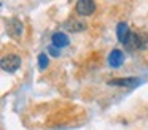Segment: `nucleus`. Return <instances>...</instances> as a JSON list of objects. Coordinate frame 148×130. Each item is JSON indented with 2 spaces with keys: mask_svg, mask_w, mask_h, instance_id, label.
I'll list each match as a JSON object with an SVG mask.
<instances>
[{
  "mask_svg": "<svg viewBox=\"0 0 148 130\" xmlns=\"http://www.w3.org/2000/svg\"><path fill=\"white\" fill-rule=\"evenodd\" d=\"M0 65H2V70H3V71L14 73V71H16V70L21 67V59H19V56L8 54V56H5L3 59H2Z\"/></svg>",
  "mask_w": 148,
  "mask_h": 130,
  "instance_id": "nucleus-1",
  "label": "nucleus"
},
{
  "mask_svg": "<svg viewBox=\"0 0 148 130\" xmlns=\"http://www.w3.org/2000/svg\"><path fill=\"white\" fill-rule=\"evenodd\" d=\"M75 10L81 16H91L96 11V3L92 0H78L77 5H75Z\"/></svg>",
  "mask_w": 148,
  "mask_h": 130,
  "instance_id": "nucleus-2",
  "label": "nucleus"
},
{
  "mask_svg": "<svg viewBox=\"0 0 148 130\" xmlns=\"http://www.w3.org/2000/svg\"><path fill=\"white\" fill-rule=\"evenodd\" d=\"M147 38V37H145ZM145 38H142L138 33H131L127 38V41L124 43L126 48H129V49L135 51V49H142V48H145Z\"/></svg>",
  "mask_w": 148,
  "mask_h": 130,
  "instance_id": "nucleus-3",
  "label": "nucleus"
},
{
  "mask_svg": "<svg viewBox=\"0 0 148 130\" xmlns=\"http://www.w3.org/2000/svg\"><path fill=\"white\" fill-rule=\"evenodd\" d=\"M108 65L113 67V68H118L123 62H124V54H123L121 49H113L112 52L108 54Z\"/></svg>",
  "mask_w": 148,
  "mask_h": 130,
  "instance_id": "nucleus-4",
  "label": "nucleus"
},
{
  "mask_svg": "<svg viewBox=\"0 0 148 130\" xmlns=\"http://www.w3.org/2000/svg\"><path fill=\"white\" fill-rule=\"evenodd\" d=\"M7 30L13 38H19L21 33H23V22L18 21V19H10L7 25Z\"/></svg>",
  "mask_w": 148,
  "mask_h": 130,
  "instance_id": "nucleus-5",
  "label": "nucleus"
},
{
  "mask_svg": "<svg viewBox=\"0 0 148 130\" xmlns=\"http://www.w3.org/2000/svg\"><path fill=\"white\" fill-rule=\"evenodd\" d=\"M51 40H53V46H56L58 49L69 46V43H70L69 37H67L65 33H62V32H56V33H53Z\"/></svg>",
  "mask_w": 148,
  "mask_h": 130,
  "instance_id": "nucleus-6",
  "label": "nucleus"
},
{
  "mask_svg": "<svg viewBox=\"0 0 148 130\" xmlns=\"http://www.w3.org/2000/svg\"><path fill=\"white\" fill-rule=\"evenodd\" d=\"M129 35H131V32H129L127 24H126V22H119L118 27H116V37H118V41L124 44L126 41H127Z\"/></svg>",
  "mask_w": 148,
  "mask_h": 130,
  "instance_id": "nucleus-7",
  "label": "nucleus"
},
{
  "mask_svg": "<svg viewBox=\"0 0 148 130\" xmlns=\"http://www.w3.org/2000/svg\"><path fill=\"white\" fill-rule=\"evenodd\" d=\"M110 86H123V87L132 89L134 86L138 84V79L135 78H126V79H113V81H108Z\"/></svg>",
  "mask_w": 148,
  "mask_h": 130,
  "instance_id": "nucleus-8",
  "label": "nucleus"
},
{
  "mask_svg": "<svg viewBox=\"0 0 148 130\" xmlns=\"http://www.w3.org/2000/svg\"><path fill=\"white\" fill-rule=\"evenodd\" d=\"M84 27H86L84 22L75 21V19H72V21H69L67 24H65V29L70 30V32H81V30H84Z\"/></svg>",
  "mask_w": 148,
  "mask_h": 130,
  "instance_id": "nucleus-9",
  "label": "nucleus"
},
{
  "mask_svg": "<svg viewBox=\"0 0 148 130\" xmlns=\"http://www.w3.org/2000/svg\"><path fill=\"white\" fill-rule=\"evenodd\" d=\"M46 67H48V56L46 54H40L38 56V68L45 70Z\"/></svg>",
  "mask_w": 148,
  "mask_h": 130,
  "instance_id": "nucleus-10",
  "label": "nucleus"
},
{
  "mask_svg": "<svg viewBox=\"0 0 148 130\" xmlns=\"http://www.w3.org/2000/svg\"><path fill=\"white\" fill-rule=\"evenodd\" d=\"M48 51H49V54H51V56H56V57H58L59 54H61V51H59L56 46H51V48H48Z\"/></svg>",
  "mask_w": 148,
  "mask_h": 130,
  "instance_id": "nucleus-11",
  "label": "nucleus"
}]
</instances>
